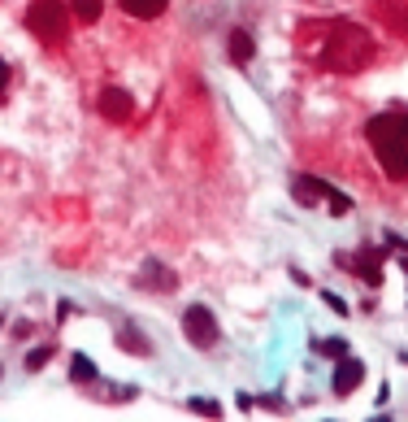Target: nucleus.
Wrapping results in <instances>:
<instances>
[{
	"label": "nucleus",
	"mask_w": 408,
	"mask_h": 422,
	"mask_svg": "<svg viewBox=\"0 0 408 422\" xmlns=\"http://www.w3.org/2000/svg\"><path fill=\"white\" fill-rule=\"evenodd\" d=\"M187 409H191V414H204V418H222V405H217V401H209V396H191Z\"/></svg>",
	"instance_id": "15"
},
{
	"label": "nucleus",
	"mask_w": 408,
	"mask_h": 422,
	"mask_svg": "<svg viewBox=\"0 0 408 422\" xmlns=\"http://www.w3.org/2000/svg\"><path fill=\"white\" fill-rule=\"evenodd\" d=\"M291 192H295V201H300V205H309V209L326 205L335 218H343V213L352 209V201H348L339 187H330L326 179H313V175H295V179H291Z\"/></svg>",
	"instance_id": "4"
},
{
	"label": "nucleus",
	"mask_w": 408,
	"mask_h": 422,
	"mask_svg": "<svg viewBox=\"0 0 408 422\" xmlns=\"http://www.w3.org/2000/svg\"><path fill=\"white\" fill-rule=\"evenodd\" d=\"M53 353H57L53 344H39V349H31V353H27V370H44L48 361H53Z\"/></svg>",
	"instance_id": "16"
},
{
	"label": "nucleus",
	"mask_w": 408,
	"mask_h": 422,
	"mask_svg": "<svg viewBox=\"0 0 408 422\" xmlns=\"http://www.w3.org/2000/svg\"><path fill=\"white\" fill-rule=\"evenodd\" d=\"M70 13L79 22H100V13H105V0H70Z\"/></svg>",
	"instance_id": "14"
},
{
	"label": "nucleus",
	"mask_w": 408,
	"mask_h": 422,
	"mask_svg": "<svg viewBox=\"0 0 408 422\" xmlns=\"http://www.w3.org/2000/svg\"><path fill=\"white\" fill-rule=\"evenodd\" d=\"M100 118H109V122H131L135 118V96L126 92V87H100Z\"/></svg>",
	"instance_id": "6"
},
{
	"label": "nucleus",
	"mask_w": 408,
	"mask_h": 422,
	"mask_svg": "<svg viewBox=\"0 0 408 422\" xmlns=\"http://www.w3.org/2000/svg\"><path fill=\"white\" fill-rule=\"evenodd\" d=\"M321 301H326V309H335V314H348V301H343V296H335V292H321Z\"/></svg>",
	"instance_id": "18"
},
{
	"label": "nucleus",
	"mask_w": 408,
	"mask_h": 422,
	"mask_svg": "<svg viewBox=\"0 0 408 422\" xmlns=\"http://www.w3.org/2000/svg\"><path fill=\"white\" fill-rule=\"evenodd\" d=\"M313 353H321V357H343V353H348V344H343V340H317V344H313Z\"/></svg>",
	"instance_id": "17"
},
{
	"label": "nucleus",
	"mask_w": 408,
	"mask_h": 422,
	"mask_svg": "<svg viewBox=\"0 0 408 422\" xmlns=\"http://www.w3.org/2000/svg\"><path fill=\"white\" fill-rule=\"evenodd\" d=\"M135 287H144V292H174V287H178V275H174L165 261L148 257V261L139 266V275H135Z\"/></svg>",
	"instance_id": "7"
},
{
	"label": "nucleus",
	"mask_w": 408,
	"mask_h": 422,
	"mask_svg": "<svg viewBox=\"0 0 408 422\" xmlns=\"http://www.w3.org/2000/svg\"><path fill=\"white\" fill-rule=\"evenodd\" d=\"M5 96H9V66L0 61V101H5Z\"/></svg>",
	"instance_id": "19"
},
{
	"label": "nucleus",
	"mask_w": 408,
	"mask_h": 422,
	"mask_svg": "<svg viewBox=\"0 0 408 422\" xmlns=\"http://www.w3.org/2000/svg\"><path fill=\"white\" fill-rule=\"evenodd\" d=\"M252 57H257L252 35H248V31H231V61H235V66H248Z\"/></svg>",
	"instance_id": "12"
},
{
	"label": "nucleus",
	"mask_w": 408,
	"mask_h": 422,
	"mask_svg": "<svg viewBox=\"0 0 408 422\" xmlns=\"http://www.w3.org/2000/svg\"><path fill=\"white\" fill-rule=\"evenodd\" d=\"M348 266H352L369 287L382 283V253H374V248H361V253H356V261H348Z\"/></svg>",
	"instance_id": "9"
},
{
	"label": "nucleus",
	"mask_w": 408,
	"mask_h": 422,
	"mask_svg": "<svg viewBox=\"0 0 408 422\" xmlns=\"http://www.w3.org/2000/svg\"><path fill=\"white\" fill-rule=\"evenodd\" d=\"M0 327H5V314H0Z\"/></svg>",
	"instance_id": "20"
},
{
	"label": "nucleus",
	"mask_w": 408,
	"mask_h": 422,
	"mask_svg": "<svg viewBox=\"0 0 408 422\" xmlns=\"http://www.w3.org/2000/svg\"><path fill=\"white\" fill-rule=\"evenodd\" d=\"M404 270H408V261H404Z\"/></svg>",
	"instance_id": "21"
},
{
	"label": "nucleus",
	"mask_w": 408,
	"mask_h": 422,
	"mask_svg": "<svg viewBox=\"0 0 408 422\" xmlns=\"http://www.w3.org/2000/svg\"><path fill=\"white\" fill-rule=\"evenodd\" d=\"M321 44H317V61L330 66V70H343V74H356V70H365L369 57H374V39L369 31H361L356 22H321Z\"/></svg>",
	"instance_id": "2"
},
{
	"label": "nucleus",
	"mask_w": 408,
	"mask_h": 422,
	"mask_svg": "<svg viewBox=\"0 0 408 422\" xmlns=\"http://www.w3.org/2000/svg\"><path fill=\"white\" fill-rule=\"evenodd\" d=\"M361 379H365V366L356 361V357H339V366H335V379H330V387H335L339 396H348V392H356L361 387Z\"/></svg>",
	"instance_id": "8"
},
{
	"label": "nucleus",
	"mask_w": 408,
	"mask_h": 422,
	"mask_svg": "<svg viewBox=\"0 0 408 422\" xmlns=\"http://www.w3.org/2000/svg\"><path fill=\"white\" fill-rule=\"evenodd\" d=\"M165 5H170V0H122V13L139 18V22H152V18L165 13Z\"/></svg>",
	"instance_id": "10"
},
{
	"label": "nucleus",
	"mask_w": 408,
	"mask_h": 422,
	"mask_svg": "<svg viewBox=\"0 0 408 422\" xmlns=\"http://www.w3.org/2000/svg\"><path fill=\"white\" fill-rule=\"evenodd\" d=\"M70 379L74 383H100V370L91 366L87 353H70Z\"/></svg>",
	"instance_id": "11"
},
{
	"label": "nucleus",
	"mask_w": 408,
	"mask_h": 422,
	"mask_svg": "<svg viewBox=\"0 0 408 422\" xmlns=\"http://www.w3.org/2000/svg\"><path fill=\"white\" fill-rule=\"evenodd\" d=\"M27 31L48 44V48H61L70 39V22H65V5L61 0H31L27 9Z\"/></svg>",
	"instance_id": "3"
},
{
	"label": "nucleus",
	"mask_w": 408,
	"mask_h": 422,
	"mask_svg": "<svg viewBox=\"0 0 408 422\" xmlns=\"http://www.w3.org/2000/svg\"><path fill=\"white\" fill-rule=\"evenodd\" d=\"M183 331H187V344H191V349H213V344L222 340V327H217L213 309H204V305H187Z\"/></svg>",
	"instance_id": "5"
},
{
	"label": "nucleus",
	"mask_w": 408,
	"mask_h": 422,
	"mask_svg": "<svg viewBox=\"0 0 408 422\" xmlns=\"http://www.w3.org/2000/svg\"><path fill=\"white\" fill-rule=\"evenodd\" d=\"M404 361H408V357H404Z\"/></svg>",
	"instance_id": "22"
},
{
	"label": "nucleus",
	"mask_w": 408,
	"mask_h": 422,
	"mask_svg": "<svg viewBox=\"0 0 408 422\" xmlns=\"http://www.w3.org/2000/svg\"><path fill=\"white\" fill-rule=\"evenodd\" d=\"M365 139L374 148L378 166L387 170V179L408 183V109H387L365 122Z\"/></svg>",
	"instance_id": "1"
},
{
	"label": "nucleus",
	"mask_w": 408,
	"mask_h": 422,
	"mask_svg": "<svg viewBox=\"0 0 408 422\" xmlns=\"http://www.w3.org/2000/svg\"><path fill=\"white\" fill-rule=\"evenodd\" d=\"M117 344H122L126 353H139V357H148V353H152V344H148L135 327H122V331H117Z\"/></svg>",
	"instance_id": "13"
}]
</instances>
